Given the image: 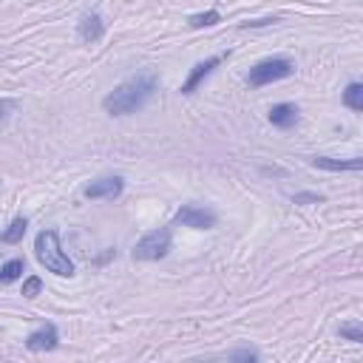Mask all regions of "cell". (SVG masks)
I'll use <instances>...</instances> for the list:
<instances>
[{"label": "cell", "mask_w": 363, "mask_h": 363, "mask_svg": "<svg viewBox=\"0 0 363 363\" xmlns=\"http://www.w3.org/2000/svg\"><path fill=\"white\" fill-rule=\"evenodd\" d=\"M227 57H230V51H227V54H216V57H207V60L196 62V65L190 68V74H187V79L182 82V88H179V91H182L184 96H187V94H196V88H199V85H201V82H204V79H207V77H210V74H213V71H216Z\"/></svg>", "instance_id": "8992f818"}, {"label": "cell", "mask_w": 363, "mask_h": 363, "mask_svg": "<svg viewBox=\"0 0 363 363\" xmlns=\"http://www.w3.org/2000/svg\"><path fill=\"white\" fill-rule=\"evenodd\" d=\"M292 74H295V62H292L289 57H267V60L255 62V65L247 71L244 82H247L250 88H264V85H272V82L286 79V77H292Z\"/></svg>", "instance_id": "3957f363"}, {"label": "cell", "mask_w": 363, "mask_h": 363, "mask_svg": "<svg viewBox=\"0 0 363 363\" xmlns=\"http://www.w3.org/2000/svg\"><path fill=\"white\" fill-rule=\"evenodd\" d=\"M343 105L357 111V113H363V82H349L343 88Z\"/></svg>", "instance_id": "4fadbf2b"}, {"label": "cell", "mask_w": 363, "mask_h": 363, "mask_svg": "<svg viewBox=\"0 0 363 363\" xmlns=\"http://www.w3.org/2000/svg\"><path fill=\"white\" fill-rule=\"evenodd\" d=\"M40 289H43V278H40V275H28V278L23 281V292H20V295L31 301V298L40 295Z\"/></svg>", "instance_id": "e0dca14e"}, {"label": "cell", "mask_w": 363, "mask_h": 363, "mask_svg": "<svg viewBox=\"0 0 363 363\" xmlns=\"http://www.w3.org/2000/svg\"><path fill=\"white\" fill-rule=\"evenodd\" d=\"M34 255H37V261L48 272H54L60 278H71L74 275V261L65 255V250L60 244V233L54 227L37 233V238H34Z\"/></svg>", "instance_id": "7a4b0ae2"}, {"label": "cell", "mask_w": 363, "mask_h": 363, "mask_svg": "<svg viewBox=\"0 0 363 363\" xmlns=\"http://www.w3.org/2000/svg\"><path fill=\"white\" fill-rule=\"evenodd\" d=\"M281 17H258V20H247V23H241V28H261V26H272V23H278Z\"/></svg>", "instance_id": "ffe728a7"}, {"label": "cell", "mask_w": 363, "mask_h": 363, "mask_svg": "<svg viewBox=\"0 0 363 363\" xmlns=\"http://www.w3.org/2000/svg\"><path fill=\"white\" fill-rule=\"evenodd\" d=\"M26 227H28V218L26 216L11 218V224L3 230V244H20L23 235H26Z\"/></svg>", "instance_id": "7c38bea8"}, {"label": "cell", "mask_w": 363, "mask_h": 363, "mask_svg": "<svg viewBox=\"0 0 363 363\" xmlns=\"http://www.w3.org/2000/svg\"><path fill=\"white\" fill-rule=\"evenodd\" d=\"M170 244H173V227H159L133 244V261H159L170 252Z\"/></svg>", "instance_id": "277c9868"}, {"label": "cell", "mask_w": 363, "mask_h": 363, "mask_svg": "<svg viewBox=\"0 0 363 363\" xmlns=\"http://www.w3.org/2000/svg\"><path fill=\"white\" fill-rule=\"evenodd\" d=\"M337 335L343 340H352V343H363V323L360 320H346L337 326Z\"/></svg>", "instance_id": "2e32d148"}, {"label": "cell", "mask_w": 363, "mask_h": 363, "mask_svg": "<svg viewBox=\"0 0 363 363\" xmlns=\"http://www.w3.org/2000/svg\"><path fill=\"white\" fill-rule=\"evenodd\" d=\"M57 346H60V332H57L54 323H43L34 332H28V337H26V349L28 352H51Z\"/></svg>", "instance_id": "ba28073f"}, {"label": "cell", "mask_w": 363, "mask_h": 363, "mask_svg": "<svg viewBox=\"0 0 363 363\" xmlns=\"http://www.w3.org/2000/svg\"><path fill=\"white\" fill-rule=\"evenodd\" d=\"M216 23H221V14H218L216 9H207V11H201V14L187 17V26H190V28H207V26H216Z\"/></svg>", "instance_id": "9a60e30c"}, {"label": "cell", "mask_w": 363, "mask_h": 363, "mask_svg": "<svg viewBox=\"0 0 363 363\" xmlns=\"http://www.w3.org/2000/svg\"><path fill=\"white\" fill-rule=\"evenodd\" d=\"M224 357H227V360H258L261 354H258L255 349H233V352H227Z\"/></svg>", "instance_id": "ac0fdd59"}, {"label": "cell", "mask_w": 363, "mask_h": 363, "mask_svg": "<svg viewBox=\"0 0 363 363\" xmlns=\"http://www.w3.org/2000/svg\"><path fill=\"white\" fill-rule=\"evenodd\" d=\"M122 190H125V179L116 176V173H111V176H99V179H94V182L82 190V196L91 199V201H96V199H116Z\"/></svg>", "instance_id": "52a82bcc"}, {"label": "cell", "mask_w": 363, "mask_h": 363, "mask_svg": "<svg viewBox=\"0 0 363 363\" xmlns=\"http://www.w3.org/2000/svg\"><path fill=\"white\" fill-rule=\"evenodd\" d=\"M173 224L193 227V230H210V227H216V213L207 207H199V204H182L173 216Z\"/></svg>", "instance_id": "5b68a950"}, {"label": "cell", "mask_w": 363, "mask_h": 363, "mask_svg": "<svg viewBox=\"0 0 363 363\" xmlns=\"http://www.w3.org/2000/svg\"><path fill=\"white\" fill-rule=\"evenodd\" d=\"M23 269H26V258H9L3 264V269H0V281L3 284H11V281H17L23 275Z\"/></svg>", "instance_id": "5bb4252c"}, {"label": "cell", "mask_w": 363, "mask_h": 363, "mask_svg": "<svg viewBox=\"0 0 363 363\" xmlns=\"http://www.w3.org/2000/svg\"><path fill=\"white\" fill-rule=\"evenodd\" d=\"M11 111H14V99H3V122H9Z\"/></svg>", "instance_id": "44dd1931"}, {"label": "cell", "mask_w": 363, "mask_h": 363, "mask_svg": "<svg viewBox=\"0 0 363 363\" xmlns=\"http://www.w3.org/2000/svg\"><path fill=\"white\" fill-rule=\"evenodd\" d=\"M77 31H79V40H85V43H99V40L105 37V20H102L96 11H88V14L79 17Z\"/></svg>", "instance_id": "9c48e42d"}, {"label": "cell", "mask_w": 363, "mask_h": 363, "mask_svg": "<svg viewBox=\"0 0 363 363\" xmlns=\"http://www.w3.org/2000/svg\"><path fill=\"white\" fill-rule=\"evenodd\" d=\"M156 85H159V77H156L153 71H139V74L128 77L125 82H119V85L102 99V108H105V113H111V116H130V113L142 111V108L150 102Z\"/></svg>", "instance_id": "6da1fadb"}, {"label": "cell", "mask_w": 363, "mask_h": 363, "mask_svg": "<svg viewBox=\"0 0 363 363\" xmlns=\"http://www.w3.org/2000/svg\"><path fill=\"white\" fill-rule=\"evenodd\" d=\"M269 122L275 125V128H281V130H289L295 122H298V108L292 105V102H278V105H272L269 108Z\"/></svg>", "instance_id": "30bf717a"}, {"label": "cell", "mask_w": 363, "mask_h": 363, "mask_svg": "<svg viewBox=\"0 0 363 363\" xmlns=\"http://www.w3.org/2000/svg\"><path fill=\"white\" fill-rule=\"evenodd\" d=\"M312 167H320V170H363V156H354V159L312 156Z\"/></svg>", "instance_id": "8fae6325"}, {"label": "cell", "mask_w": 363, "mask_h": 363, "mask_svg": "<svg viewBox=\"0 0 363 363\" xmlns=\"http://www.w3.org/2000/svg\"><path fill=\"white\" fill-rule=\"evenodd\" d=\"M292 201L295 204H318V201H323V196L320 193H295Z\"/></svg>", "instance_id": "d6986e66"}]
</instances>
